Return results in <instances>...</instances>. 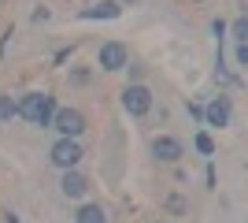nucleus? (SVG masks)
<instances>
[{
	"label": "nucleus",
	"instance_id": "15",
	"mask_svg": "<svg viewBox=\"0 0 248 223\" xmlns=\"http://www.w3.org/2000/svg\"><path fill=\"white\" fill-rule=\"evenodd\" d=\"M186 112H189V119H204V108L200 104H186Z\"/></svg>",
	"mask_w": 248,
	"mask_h": 223
},
{
	"label": "nucleus",
	"instance_id": "13",
	"mask_svg": "<svg viewBox=\"0 0 248 223\" xmlns=\"http://www.w3.org/2000/svg\"><path fill=\"white\" fill-rule=\"evenodd\" d=\"M197 149L204 153V156H211V153H215V141H211V134H197Z\"/></svg>",
	"mask_w": 248,
	"mask_h": 223
},
{
	"label": "nucleus",
	"instance_id": "1",
	"mask_svg": "<svg viewBox=\"0 0 248 223\" xmlns=\"http://www.w3.org/2000/svg\"><path fill=\"white\" fill-rule=\"evenodd\" d=\"M52 112H56L52 93H26L19 101V116L26 119V123H33V127H48V123H52Z\"/></svg>",
	"mask_w": 248,
	"mask_h": 223
},
{
	"label": "nucleus",
	"instance_id": "2",
	"mask_svg": "<svg viewBox=\"0 0 248 223\" xmlns=\"http://www.w3.org/2000/svg\"><path fill=\"white\" fill-rule=\"evenodd\" d=\"M48 127L60 130V138H74L78 141V134H85V116L78 112V108H56Z\"/></svg>",
	"mask_w": 248,
	"mask_h": 223
},
{
	"label": "nucleus",
	"instance_id": "17",
	"mask_svg": "<svg viewBox=\"0 0 248 223\" xmlns=\"http://www.w3.org/2000/svg\"><path fill=\"white\" fill-rule=\"evenodd\" d=\"M4 223H19V216L11 212V208H4Z\"/></svg>",
	"mask_w": 248,
	"mask_h": 223
},
{
	"label": "nucleus",
	"instance_id": "3",
	"mask_svg": "<svg viewBox=\"0 0 248 223\" xmlns=\"http://www.w3.org/2000/svg\"><path fill=\"white\" fill-rule=\"evenodd\" d=\"M82 156H85V153H82V145H78L74 138H60L56 145H52V153H48V160H52L60 171H74Z\"/></svg>",
	"mask_w": 248,
	"mask_h": 223
},
{
	"label": "nucleus",
	"instance_id": "7",
	"mask_svg": "<svg viewBox=\"0 0 248 223\" xmlns=\"http://www.w3.org/2000/svg\"><path fill=\"white\" fill-rule=\"evenodd\" d=\"M152 156L163 160V164H174V160L182 156V141H174V138H155L152 141Z\"/></svg>",
	"mask_w": 248,
	"mask_h": 223
},
{
	"label": "nucleus",
	"instance_id": "10",
	"mask_svg": "<svg viewBox=\"0 0 248 223\" xmlns=\"http://www.w3.org/2000/svg\"><path fill=\"white\" fill-rule=\"evenodd\" d=\"M74 223H108V212H104L100 205H82L74 212Z\"/></svg>",
	"mask_w": 248,
	"mask_h": 223
},
{
	"label": "nucleus",
	"instance_id": "14",
	"mask_svg": "<svg viewBox=\"0 0 248 223\" xmlns=\"http://www.w3.org/2000/svg\"><path fill=\"white\" fill-rule=\"evenodd\" d=\"M167 212H170V216H182V212H186V201H182V197H167Z\"/></svg>",
	"mask_w": 248,
	"mask_h": 223
},
{
	"label": "nucleus",
	"instance_id": "12",
	"mask_svg": "<svg viewBox=\"0 0 248 223\" xmlns=\"http://www.w3.org/2000/svg\"><path fill=\"white\" fill-rule=\"evenodd\" d=\"M230 34H233V41H237V45H245V37H248V19H237L233 26H230Z\"/></svg>",
	"mask_w": 248,
	"mask_h": 223
},
{
	"label": "nucleus",
	"instance_id": "9",
	"mask_svg": "<svg viewBox=\"0 0 248 223\" xmlns=\"http://www.w3.org/2000/svg\"><path fill=\"white\" fill-rule=\"evenodd\" d=\"M60 193H63V197H71V201H78V197L85 193V175H78V171H63Z\"/></svg>",
	"mask_w": 248,
	"mask_h": 223
},
{
	"label": "nucleus",
	"instance_id": "6",
	"mask_svg": "<svg viewBox=\"0 0 248 223\" xmlns=\"http://www.w3.org/2000/svg\"><path fill=\"white\" fill-rule=\"evenodd\" d=\"M123 8H119V0H100L93 8H82L78 11V19H119Z\"/></svg>",
	"mask_w": 248,
	"mask_h": 223
},
{
	"label": "nucleus",
	"instance_id": "11",
	"mask_svg": "<svg viewBox=\"0 0 248 223\" xmlns=\"http://www.w3.org/2000/svg\"><path fill=\"white\" fill-rule=\"evenodd\" d=\"M19 116V101H11L8 93H0V123H11Z\"/></svg>",
	"mask_w": 248,
	"mask_h": 223
},
{
	"label": "nucleus",
	"instance_id": "18",
	"mask_svg": "<svg viewBox=\"0 0 248 223\" xmlns=\"http://www.w3.org/2000/svg\"><path fill=\"white\" fill-rule=\"evenodd\" d=\"M197 4H200V0H197Z\"/></svg>",
	"mask_w": 248,
	"mask_h": 223
},
{
	"label": "nucleus",
	"instance_id": "5",
	"mask_svg": "<svg viewBox=\"0 0 248 223\" xmlns=\"http://www.w3.org/2000/svg\"><path fill=\"white\" fill-rule=\"evenodd\" d=\"M123 108L130 112V116H148V108H152L148 86H126L123 89Z\"/></svg>",
	"mask_w": 248,
	"mask_h": 223
},
{
	"label": "nucleus",
	"instance_id": "8",
	"mask_svg": "<svg viewBox=\"0 0 248 223\" xmlns=\"http://www.w3.org/2000/svg\"><path fill=\"white\" fill-rule=\"evenodd\" d=\"M204 119L211 123V127H226L230 123V101L226 97H215V101L204 108Z\"/></svg>",
	"mask_w": 248,
	"mask_h": 223
},
{
	"label": "nucleus",
	"instance_id": "16",
	"mask_svg": "<svg viewBox=\"0 0 248 223\" xmlns=\"http://www.w3.org/2000/svg\"><path fill=\"white\" fill-rule=\"evenodd\" d=\"M237 64L248 67V45H237Z\"/></svg>",
	"mask_w": 248,
	"mask_h": 223
},
{
	"label": "nucleus",
	"instance_id": "4",
	"mask_svg": "<svg viewBox=\"0 0 248 223\" xmlns=\"http://www.w3.org/2000/svg\"><path fill=\"white\" fill-rule=\"evenodd\" d=\"M96 64H100L104 71H123V67L130 64V52H126V45H119V41H104L100 52H96Z\"/></svg>",
	"mask_w": 248,
	"mask_h": 223
}]
</instances>
